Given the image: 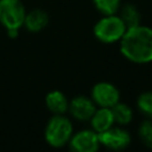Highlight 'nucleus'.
<instances>
[{"mask_svg": "<svg viewBox=\"0 0 152 152\" xmlns=\"http://www.w3.org/2000/svg\"><path fill=\"white\" fill-rule=\"evenodd\" d=\"M120 50L134 63L152 62V28L140 24L127 28L120 39Z\"/></svg>", "mask_w": 152, "mask_h": 152, "instance_id": "nucleus-1", "label": "nucleus"}, {"mask_svg": "<svg viewBox=\"0 0 152 152\" xmlns=\"http://www.w3.org/2000/svg\"><path fill=\"white\" fill-rule=\"evenodd\" d=\"M127 27L118 15L109 14L102 18L94 26L95 37L103 43H114L122 38Z\"/></svg>", "mask_w": 152, "mask_h": 152, "instance_id": "nucleus-2", "label": "nucleus"}, {"mask_svg": "<svg viewBox=\"0 0 152 152\" xmlns=\"http://www.w3.org/2000/svg\"><path fill=\"white\" fill-rule=\"evenodd\" d=\"M72 135V126L70 121L62 116V114H56L50 119L45 128V139L53 147H61L69 142Z\"/></svg>", "mask_w": 152, "mask_h": 152, "instance_id": "nucleus-3", "label": "nucleus"}, {"mask_svg": "<svg viewBox=\"0 0 152 152\" xmlns=\"http://www.w3.org/2000/svg\"><path fill=\"white\" fill-rule=\"evenodd\" d=\"M25 15V7L20 0H0V23L7 30H19Z\"/></svg>", "mask_w": 152, "mask_h": 152, "instance_id": "nucleus-4", "label": "nucleus"}, {"mask_svg": "<svg viewBox=\"0 0 152 152\" xmlns=\"http://www.w3.org/2000/svg\"><path fill=\"white\" fill-rule=\"evenodd\" d=\"M93 101L100 107H113L116 102H119L120 93L115 86L108 82L96 83L91 90Z\"/></svg>", "mask_w": 152, "mask_h": 152, "instance_id": "nucleus-5", "label": "nucleus"}, {"mask_svg": "<svg viewBox=\"0 0 152 152\" xmlns=\"http://www.w3.org/2000/svg\"><path fill=\"white\" fill-rule=\"evenodd\" d=\"M97 134H99L100 144L112 150H122L129 144L131 140L129 134L125 129L113 126Z\"/></svg>", "mask_w": 152, "mask_h": 152, "instance_id": "nucleus-6", "label": "nucleus"}, {"mask_svg": "<svg viewBox=\"0 0 152 152\" xmlns=\"http://www.w3.org/2000/svg\"><path fill=\"white\" fill-rule=\"evenodd\" d=\"M70 147L77 152H95L99 148V134L93 129H86L71 135Z\"/></svg>", "mask_w": 152, "mask_h": 152, "instance_id": "nucleus-7", "label": "nucleus"}, {"mask_svg": "<svg viewBox=\"0 0 152 152\" xmlns=\"http://www.w3.org/2000/svg\"><path fill=\"white\" fill-rule=\"evenodd\" d=\"M69 110L78 120H89L95 112V102L86 96H77L69 103Z\"/></svg>", "mask_w": 152, "mask_h": 152, "instance_id": "nucleus-8", "label": "nucleus"}, {"mask_svg": "<svg viewBox=\"0 0 152 152\" xmlns=\"http://www.w3.org/2000/svg\"><path fill=\"white\" fill-rule=\"evenodd\" d=\"M90 121H91L93 129L96 133L108 129L114 124L112 109L108 107H100V109H95L94 114L90 118Z\"/></svg>", "mask_w": 152, "mask_h": 152, "instance_id": "nucleus-9", "label": "nucleus"}, {"mask_svg": "<svg viewBox=\"0 0 152 152\" xmlns=\"http://www.w3.org/2000/svg\"><path fill=\"white\" fill-rule=\"evenodd\" d=\"M49 21V17L48 14L42 11V10H33L28 13H26L25 15V20H24V25L26 26V28L31 32H38L40 30H43Z\"/></svg>", "mask_w": 152, "mask_h": 152, "instance_id": "nucleus-10", "label": "nucleus"}, {"mask_svg": "<svg viewBox=\"0 0 152 152\" xmlns=\"http://www.w3.org/2000/svg\"><path fill=\"white\" fill-rule=\"evenodd\" d=\"M45 103L49 110L55 114H63L64 112H66L69 107V102L66 97L59 90L50 91L45 97Z\"/></svg>", "mask_w": 152, "mask_h": 152, "instance_id": "nucleus-11", "label": "nucleus"}, {"mask_svg": "<svg viewBox=\"0 0 152 152\" xmlns=\"http://www.w3.org/2000/svg\"><path fill=\"white\" fill-rule=\"evenodd\" d=\"M110 109H112V114L114 118V122H118L120 125H127L131 122L132 110L125 103L116 102L113 107H110Z\"/></svg>", "mask_w": 152, "mask_h": 152, "instance_id": "nucleus-12", "label": "nucleus"}, {"mask_svg": "<svg viewBox=\"0 0 152 152\" xmlns=\"http://www.w3.org/2000/svg\"><path fill=\"white\" fill-rule=\"evenodd\" d=\"M120 18L122 19V21L125 23L126 27H133L139 25V19H140V14L137 11V8L132 5H127L124 7V10L121 11V15Z\"/></svg>", "mask_w": 152, "mask_h": 152, "instance_id": "nucleus-13", "label": "nucleus"}, {"mask_svg": "<svg viewBox=\"0 0 152 152\" xmlns=\"http://www.w3.org/2000/svg\"><path fill=\"white\" fill-rule=\"evenodd\" d=\"M95 7L104 15L115 14L119 8L120 0H94Z\"/></svg>", "mask_w": 152, "mask_h": 152, "instance_id": "nucleus-14", "label": "nucleus"}, {"mask_svg": "<svg viewBox=\"0 0 152 152\" xmlns=\"http://www.w3.org/2000/svg\"><path fill=\"white\" fill-rule=\"evenodd\" d=\"M138 107L144 114H146L148 116H152V93L151 91L142 93L139 96Z\"/></svg>", "mask_w": 152, "mask_h": 152, "instance_id": "nucleus-15", "label": "nucleus"}, {"mask_svg": "<svg viewBox=\"0 0 152 152\" xmlns=\"http://www.w3.org/2000/svg\"><path fill=\"white\" fill-rule=\"evenodd\" d=\"M139 135L142 140V142L152 148V122L151 121H145L140 125L139 127Z\"/></svg>", "mask_w": 152, "mask_h": 152, "instance_id": "nucleus-16", "label": "nucleus"}]
</instances>
